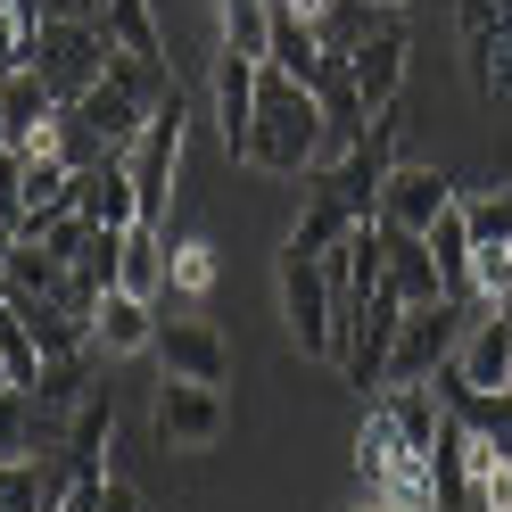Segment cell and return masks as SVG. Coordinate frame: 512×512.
Wrapping results in <instances>:
<instances>
[{"label":"cell","mask_w":512,"mask_h":512,"mask_svg":"<svg viewBox=\"0 0 512 512\" xmlns=\"http://www.w3.org/2000/svg\"><path fill=\"white\" fill-rule=\"evenodd\" d=\"M240 166L256 174H314L323 166V100H314V83H290L281 67H265L256 83V124H248V157Z\"/></svg>","instance_id":"6da1fadb"},{"label":"cell","mask_w":512,"mask_h":512,"mask_svg":"<svg viewBox=\"0 0 512 512\" xmlns=\"http://www.w3.org/2000/svg\"><path fill=\"white\" fill-rule=\"evenodd\" d=\"M356 496L380 504V512H438V471L422 446H405L389 413H364V430H356Z\"/></svg>","instance_id":"7a4b0ae2"},{"label":"cell","mask_w":512,"mask_h":512,"mask_svg":"<svg viewBox=\"0 0 512 512\" xmlns=\"http://www.w3.org/2000/svg\"><path fill=\"white\" fill-rule=\"evenodd\" d=\"M463 323H471V306H463V298L405 306L397 347H389V389H422V380H438L446 364H455V347H463Z\"/></svg>","instance_id":"3957f363"},{"label":"cell","mask_w":512,"mask_h":512,"mask_svg":"<svg viewBox=\"0 0 512 512\" xmlns=\"http://www.w3.org/2000/svg\"><path fill=\"white\" fill-rule=\"evenodd\" d=\"M281 314H290V339L306 356H339V306H331V273L323 256H306L298 240L281 248Z\"/></svg>","instance_id":"277c9868"},{"label":"cell","mask_w":512,"mask_h":512,"mask_svg":"<svg viewBox=\"0 0 512 512\" xmlns=\"http://www.w3.org/2000/svg\"><path fill=\"white\" fill-rule=\"evenodd\" d=\"M455 25H463L471 91L488 108H504L512 100V0H455Z\"/></svg>","instance_id":"5b68a950"},{"label":"cell","mask_w":512,"mask_h":512,"mask_svg":"<svg viewBox=\"0 0 512 512\" xmlns=\"http://www.w3.org/2000/svg\"><path fill=\"white\" fill-rule=\"evenodd\" d=\"M34 75L50 83L58 108H75L83 91L108 75V34H100V25H58V17H50L42 42H34Z\"/></svg>","instance_id":"8992f818"},{"label":"cell","mask_w":512,"mask_h":512,"mask_svg":"<svg viewBox=\"0 0 512 512\" xmlns=\"http://www.w3.org/2000/svg\"><path fill=\"white\" fill-rule=\"evenodd\" d=\"M174 166H182V91L149 108V133L133 141V157H124V174H133V199H141V223H166Z\"/></svg>","instance_id":"52a82bcc"},{"label":"cell","mask_w":512,"mask_h":512,"mask_svg":"<svg viewBox=\"0 0 512 512\" xmlns=\"http://www.w3.org/2000/svg\"><path fill=\"white\" fill-rule=\"evenodd\" d=\"M223 430H232V405H223V389H199V380H157V446H166V455L215 446Z\"/></svg>","instance_id":"ba28073f"},{"label":"cell","mask_w":512,"mask_h":512,"mask_svg":"<svg viewBox=\"0 0 512 512\" xmlns=\"http://www.w3.org/2000/svg\"><path fill=\"white\" fill-rule=\"evenodd\" d=\"M430 471H438V512H479V479L496 471V455L479 446V430L446 405L438 422V446H430Z\"/></svg>","instance_id":"9c48e42d"},{"label":"cell","mask_w":512,"mask_h":512,"mask_svg":"<svg viewBox=\"0 0 512 512\" xmlns=\"http://www.w3.org/2000/svg\"><path fill=\"white\" fill-rule=\"evenodd\" d=\"M405 17H380V34L347 58V83H356V100H364V116L380 124V116H397L405 108Z\"/></svg>","instance_id":"30bf717a"},{"label":"cell","mask_w":512,"mask_h":512,"mask_svg":"<svg viewBox=\"0 0 512 512\" xmlns=\"http://www.w3.org/2000/svg\"><path fill=\"white\" fill-rule=\"evenodd\" d=\"M157 364H166V380H199V389H223V372H232V356H223V331L199 323V314H174V323H157Z\"/></svg>","instance_id":"8fae6325"},{"label":"cell","mask_w":512,"mask_h":512,"mask_svg":"<svg viewBox=\"0 0 512 512\" xmlns=\"http://www.w3.org/2000/svg\"><path fill=\"white\" fill-rule=\"evenodd\" d=\"M446 207H455V182L438 166H389V182H380V223L389 232H430Z\"/></svg>","instance_id":"7c38bea8"},{"label":"cell","mask_w":512,"mask_h":512,"mask_svg":"<svg viewBox=\"0 0 512 512\" xmlns=\"http://www.w3.org/2000/svg\"><path fill=\"white\" fill-rule=\"evenodd\" d=\"M455 372H463V389H504L512 380V306H479L463 323Z\"/></svg>","instance_id":"4fadbf2b"},{"label":"cell","mask_w":512,"mask_h":512,"mask_svg":"<svg viewBox=\"0 0 512 512\" xmlns=\"http://www.w3.org/2000/svg\"><path fill=\"white\" fill-rule=\"evenodd\" d=\"M380 290H397L405 306H438L446 298V273H438L422 232H389V223H380Z\"/></svg>","instance_id":"5bb4252c"},{"label":"cell","mask_w":512,"mask_h":512,"mask_svg":"<svg viewBox=\"0 0 512 512\" xmlns=\"http://www.w3.org/2000/svg\"><path fill=\"white\" fill-rule=\"evenodd\" d=\"M256 83H265V58L215 50V124H223V157H248V124H256Z\"/></svg>","instance_id":"9a60e30c"},{"label":"cell","mask_w":512,"mask_h":512,"mask_svg":"<svg viewBox=\"0 0 512 512\" xmlns=\"http://www.w3.org/2000/svg\"><path fill=\"white\" fill-rule=\"evenodd\" d=\"M75 215L100 223V232H133V223H141V199H133L124 157H100L91 174H75Z\"/></svg>","instance_id":"2e32d148"},{"label":"cell","mask_w":512,"mask_h":512,"mask_svg":"<svg viewBox=\"0 0 512 512\" xmlns=\"http://www.w3.org/2000/svg\"><path fill=\"white\" fill-rule=\"evenodd\" d=\"M75 116L91 124V133H100V149H108V157H133V141L149 133V108H141L124 83H108V75H100V83H91L83 100H75Z\"/></svg>","instance_id":"e0dca14e"},{"label":"cell","mask_w":512,"mask_h":512,"mask_svg":"<svg viewBox=\"0 0 512 512\" xmlns=\"http://www.w3.org/2000/svg\"><path fill=\"white\" fill-rule=\"evenodd\" d=\"M108 438H116V405H108V389H91L83 397V413L67 422V471H83V479H108Z\"/></svg>","instance_id":"ac0fdd59"},{"label":"cell","mask_w":512,"mask_h":512,"mask_svg":"<svg viewBox=\"0 0 512 512\" xmlns=\"http://www.w3.org/2000/svg\"><path fill=\"white\" fill-rule=\"evenodd\" d=\"M67 455H58V463H34V455H25V463H0V512H58V496H67Z\"/></svg>","instance_id":"d6986e66"},{"label":"cell","mask_w":512,"mask_h":512,"mask_svg":"<svg viewBox=\"0 0 512 512\" xmlns=\"http://www.w3.org/2000/svg\"><path fill=\"white\" fill-rule=\"evenodd\" d=\"M149 339H157V306L108 290V298H100V323H91V347H108V356H141Z\"/></svg>","instance_id":"ffe728a7"},{"label":"cell","mask_w":512,"mask_h":512,"mask_svg":"<svg viewBox=\"0 0 512 512\" xmlns=\"http://www.w3.org/2000/svg\"><path fill=\"white\" fill-rule=\"evenodd\" d=\"M50 430H58V422L42 413V397H34V389H0V463H25Z\"/></svg>","instance_id":"44dd1931"},{"label":"cell","mask_w":512,"mask_h":512,"mask_svg":"<svg viewBox=\"0 0 512 512\" xmlns=\"http://www.w3.org/2000/svg\"><path fill=\"white\" fill-rule=\"evenodd\" d=\"M34 397H42V413H50V422H75V413H83V397H91V347H83V356H42Z\"/></svg>","instance_id":"7402d4cb"},{"label":"cell","mask_w":512,"mask_h":512,"mask_svg":"<svg viewBox=\"0 0 512 512\" xmlns=\"http://www.w3.org/2000/svg\"><path fill=\"white\" fill-rule=\"evenodd\" d=\"M372 405L397 422V438H405V446H422V455L438 446V422H446V405H438V389H430V380H422V389H380Z\"/></svg>","instance_id":"603a6c76"},{"label":"cell","mask_w":512,"mask_h":512,"mask_svg":"<svg viewBox=\"0 0 512 512\" xmlns=\"http://www.w3.org/2000/svg\"><path fill=\"white\" fill-rule=\"evenodd\" d=\"M265 67H281L290 83H323V42H314V25H306V17L273 9V50H265Z\"/></svg>","instance_id":"cb8c5ba5"},{"label":"cell","mask_w":512,"mask_h":512,"mask_svg":"<svg viewBox=\"0 0 512 512\" xmlns=\"http://www.w3.org/2000/svg\"><path fill=\"white\" fill-rule=\"evenodd\" d=\"M347 232H356V215H347V199H331L323 182H306V215H298V232H290V240H298L306 256H331V248H339Z\"/></svg>","instance_id":"d4e9b609"},{"label":"cell","mask_w":512,"mask_h":512,"mask_svg":"<svg viewBox=\"0 0 512 512\" xmlns=\"http://www.w3.org/2000/svg\"><path fill=\"white\" fill-rule=\"evenodd\" d=\"M215 25H223V50H240V58L273 50V0H215Z\"/></svg>","instance_id":"484cf974"},{"label":"cell","mask_w":512,"mask_h":512,"mask_svg":"<svg viewBox=\"0 0 512 512\" xmlns=\"http://www.w3.org/2000/svg\"><path fill=\"white\" fill-rule=\"evenodd\" d=\"M100 34L116 50H133V58H166V42H157V17H149V0H100Z\"/></svg>","instance_id":"4316f807"},{"label":"cell","mask_w":512,"mask_h":512,"mask_svg":"<svg viewBox=\"0 0 512 512\" xmlns=\"http://www.w3.org/2000/svg\"><path fill=\"white\" fill-rule=\"evenodd\" d=\"M42 0H0V75L34 67V42H42Z\"/></svg>","instance_id":"83f0119b"},{"label":"cell","mask_w":512,"mask_h":512,"mask_svg":"<svg viewBox=\"0 0 512 512\" xmlns=\"http://www.w3.org/2000/svg\"><path fill=\"white\" fill-rule=\"evenodd\" d=\"M0 364H9L17 389H34V380H42V339H34V323H25L17 306H9V323H0Z\"/></svg>","instance_id":"f1b7e54d"},{"label":"cell","mask_w":512,"mask_h":512,"mask_svg":"<svg viewBox=\"0 0 512 512\" xmlns=\"http://www.w3.org/2000/svg\"><path fill=\"white\" fill-rule=\"evenodd\" d=\"M463 207H471V240L479 248H512V182L479 190V199H463Z\"/></svg>","instance_id":"f546056e"},{"label":"cell","mask_w":512,"mask_h":512,"mask_svg":"<svg viewBox=\"0 0 512 512\" xmlns=\"http://www.w3.org/2000/svg\"><path fill=\"white\" fill-rule=\"evenodd\" d=\"M471 306H512V248L471 256Z\"/></svg>","instance_id":"4dcf8cb0"},{"label":"cell","mask_w":512,"mask_h":512,"mask_svg":"<svg viewBox=\"0 0 512 512\" xmlns=\"http://www.w3.org/2000/svg\"><path fill=\"white\" fill-rule=\"evenodd\" d=\"M91 232H100V223H83V215H58V223H42L34 240H42L50 256H58V265H75V256H83V240H91Z\"/></svg>","instance_id":"1f68e13d"},{"label":"cell","mask_w":512,"mask_h":512,"mask_svg":"<svg viewBox=\"0 0 512 512\" xmlns=\"http://www.w3.org/2000/svg\"><path fill=\"white\" fill-rule=\"evenodd\" d=\"M0 215L25 223V157L17 149H0Z\"/></svg>","instance_id":"d6a6232c"},{"label":"cell","mask_w":512,"mask_h":512,"mask_svg":"<svg viewBox=\"0 0 512 512\" xmlns=\"http://www.w3.org/2000/svg\"><path fill=\"white\" fill-rule=\"evenodd\" d=\"M166 281H182V290H190V298H199V290H207V281H215V256H207L199 240H190V248L174 256V273H166Z\"/></svg>","instance_id":"836d02e7"},{"label":"cell","mask_w":512,"mask_h":512,"mask_svg":"<svg viewBox=\"0 0 512 512\" xmlns=\"http://www.w3.org/2000/svg\"><path fill=\"white\" fill-rule=\"evenodd\" d=\"M100 504H108V479H83V471L67 479V496H58V512H100Z\"/></svg>","instance_id":"e575fe53"},{"label":"cell","mask_w":512,"mask_h":512,"mask_svg":"<svg viewBox=\"0 0 512 512\" xmlns=\"http://www.w3.org/2000/svg\"><path fill=\"white\" fill-rule=\"evenodd\" d=\"M42 17H58V25H100V0H42Z\"/></svg>","instance_id":"d590c367"},{"label":"cell","mask_w":512,"mask_h":512,"mask_svg":"<svg viewBox=\"0 0 512 512\" xmlns=\"http://www.w3.org/2000/svg\"><path fill=\"white\" fill-rule=\"evenodd\" d=\"M100 512H141V496L124 488V479H108V504H100Z\"/></svg>","instance_id":"8d00e7d4"},{"label":"cell","mask_w":512,"mask_h":512,"mask_svg":"<svg viewBox=\"0 0 512 512\" xmlns=\"http://www.w3.org/2000/svg\"><path fill=\"white\" fill-rule=\"evenodd\" d=\"M17 240H25V232H17L9 215H0V273H9V256H17Z\"/></svg>","instance_id":"74e56055"},{"label":"cell","mask_w":512,"mask_h":512,"mask_svg":"<svg viewBox=\"0 0 512 512\" xmlns=\"http://www.w3.org/2000/svg\"><path fill=\"white\" fill-rule=\"evenodd\" d=\"M0 323H9V273H0Z\"/></svg>","instance_id":"f35d334b"},{"label":"cell","mask_w":512,"mask_h":512,"mask_svg":"<svg viewBox=\"0 0 512 512\" xmlns=\"http://www.w3.org/2000/svg\"><path fill=\"white\" fill-rule=\"evenodd\" d=\"M372 9H389V17H397V9H405V0H372Z\"/></svg>","instance_id":"ab89813d"},{"label":"cell","mask_w":512,"mask_h":512,"mask_svg":"<svg viewBox=\"0 0 512 512\" xmlns=\"http://www.w3.org/2000/svg\"><path fill=\"white\" fill-rule=\"evenodd\" d=\"M0 389H17V380H9V364H0Z\"/></svg>","instance_id":"60d3db41"},{"label":"cell","mask_w":512,"mask_h":512,"mask_svg":"<svg viewBox=\"0 0 512 512\" xmlns=\"http://www.w3.org/2000/svg\"><path fill=\"white\" fill-rule=\"evenodd\" d=\"M347 512H364V504H347Z\"/></svg>","instance_id":"b9f144b4"},{"label":"cell","mask_w":512,"mask_h":512,"mask_svg":"<svg viewBox=\"0 0 512 512\" xmlns=\"http://www.w3.org/2000/svg\"><path fill=\"white\" fill-rule=\"evenodd\" d=\"M364 512H380V504H364Z\"/></svg>","instance_id":"7bdbcfd3"},{"label":"cell","mask_w":512,"mask_h":512,"mask_svg":"<svg viewBox=\"0 0 512 512\" xmlns=\"http://www.w3.org/2000/svg\"><path fill=\"white\" fill-rule=\"evenodd\" d=\"M504 389H512V380H504Z\"/></svg>","instance_id":"ee69618b"}]
</instances>
